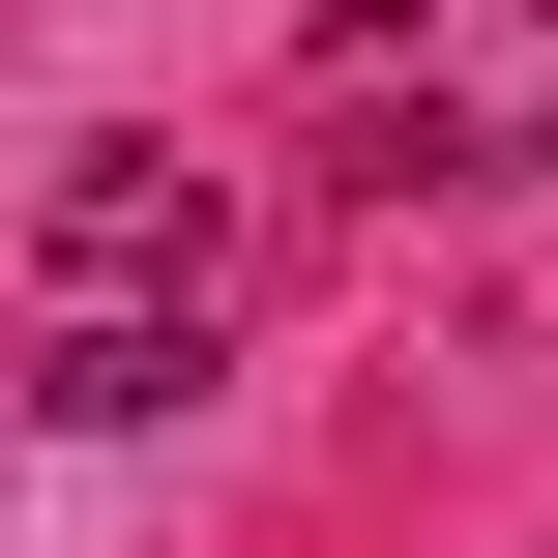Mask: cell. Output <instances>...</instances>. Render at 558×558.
Instances as JSON below:
<instances>
[{"instance_id": "obj_3", "label": "cell", "mask_w": 558, "mask_h": 558, "mask_svg": "<svg viewBox=\"0 0 558 558\" xmlns=\"http://www.w3.org/2000/svg\"><path fill=\"white\" fill-rule=\"evenodd\" d=\"M530 177H558V88H530Z\"/></svg>"}, {"instance_id": "obj_1", "label": "cell", "mask_w": 558, "mask_h": 558, "mask_svg": "<svg viewBox=\"0 0 558 558\" xmlns=\"http://www.w3.org/2000/svg\"><path fill=\"white\" fill-rule=\"evenodd\" d=\"M59 294H206V147H88L59 177Z\"/></svg>"}, {"instance_id": "obj_2", "label": "cell", "mask_w": 558, "mask_h": 558, "mask_svg": "<svg viewBox=\"0 0 558 558\" xmlns=\"http://www.w3.org/2000/svg\"><path fill=\"white\" fill-rule=\"evenodd\" d=\"M206 383V294H59V353H29V412H177Z\"/></svg>"}]
</instances>
